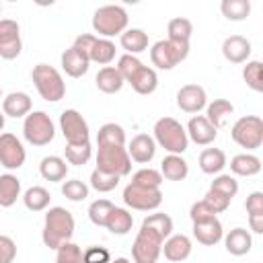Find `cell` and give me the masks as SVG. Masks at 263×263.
Listing matches in <instances>:
<instances>
[{
	"label": "cell",
	"instance_id": "21",
	"mask_svg": "<svg viewBox=\"0 0 263 263\" xmlns=\"http://www.w3.org/2000/svg\"><path fill=\"white\" fill-rule=\"evenodd\" d=\"M60 62H62V70H64L70 78H80V76H84V74L88 72V66H90L88 58H86L84 53H80L76 47L66 49V51L62 53Z\"/></svg>",
	"mask_w": 263,
	"mask_h": 263
},
{
	"label": "cell",
	"instance_id": "6",
	"mask_svg": "<svg viewBox=\"0 0 263 263\" xmlns=\"http://www.w3.org/2000/svg\"><path fill=\"white\" fill-rule=\"evenodd\" d=\"M232 140L247 150H257L263 144V119L259 115H245L230 127Z\"/></svg>",
	"mask_w": 263,
	"mask_h": 263
},
{
	"label": "cell",
	"instance_id": "47",
	"mask_svg": "<svg viewBox=\"0 0 263 263\" xmlns=\"http://www.w3.org/2000/svg\"><path fill=\"white\" fill-rule=\"evenodd\" d=\"M210 189H214V191H218V193H222V195L232 199L238 193V181L232 175H218V177H214Z\"/></svg>",
	"mask_w": 263,
	"mask_h": 263
},
{
	"label": "cell",
	"instance_id": "33",
	"mask_svg": "<svg viewBox=\"0 0 263 263\" xmlns=\"http://www.w3.org/2000/svg\"><path fill=\"white\" fill-rule=\"evenodd\" d=\"M205 107H208L205 119H208L216 129H220V127L224 125L226 117L234 113V105H232L230 101H226V99H214V101H212L210 105H205Z\"/></svg>",
	"mask_w": 263,
	"mask_h": 263
},
{
	"label": "cell",
	"instance_id": "37",
	"mask_svg": "<svg viewBox=\"0 0 263 263\" xmlns=\"http://www.w3.org/2000/svg\"><path fill=\"white\" fill-rule=\"evenodd\" d=\"M166 33H168L166 39L189 43L191 33H193V23H191L189 18H185V16H175V18L168 21V25H166Z\"/></svg>",
	"mask_w": 263,
	"mask_h": 263
},
{
	"label": "cell",
	"instance_id": "36",
	"mask_svg": "<svg viewBox=\"0 0 263 263\" xmlns=\"http://www.w3.org/2000/svg\"><path fill=\"white\" fill-rule=\"evenodd\" d=\"M97 146H125V129L119 123H103L97 132Z\"/></svg>",
	"mask_w": 263,
	"mask_h": 263
},
{
	"label": "cell",
	"instance_id": "44",
	"mask_svg": "<svg viewBox=\"0 0 263 263\" xmlns=\"http://www.w3.org/2000/svg\"><path fill=\"white\" fill-rule=\"evenodd\" d=\"M62 195L70 201H82L88 197V185L80 179H70L62 183Z\"/></svg>",
	"mask_w": 263,
	"mask_h": 263
},
{
	"label": "cell",
	"instance_id": "50",
	"mask_svg": "<svg viewBox=\"0 0 263 263\" xmlns=\"http://www.w3.org/2000/svg\"><path fill=\"white\" fill-rule=\"evenodd\" d=\"M82 263H111V255L105 247H88L82 251Z\"/></svg>",
	"mask_w": 263,
	"mask_h": 263
},
{
	"label": "cell",
	"instance_id": "29",
	"mask_svg": "<svg viewBox=\"0 0 263 263\" xmlns=\"http://www.w3.org/2000/svg\"><path fill=\"white\" fill-rule=\"evenodd\" d=\"M226 166V154L220 148H203L199 154V168L205 175H220Z\"/></svg>",
	"mask_w": 263,
	"mask_h": 263
},
{
	"label": "cell",
	"instance_id": "59",
	"mask_svg": "<svg viewBox=\"0 0 263 263\" xmlns=\"http://www.w3.org/2000/svg\"><path fill=\"white\" fill-rule=\"evenodd\" d=\"M55 263H58V261H55Z\"/></svg>",
	"mask_w": 263,
	"mask_h": 263
},
{
	"label": "cell",
	"instance_id": "15",
	"mask_svg": "<svg viewBox=\"0 0 263 263\" xmlns=\"http://www.w3.org/2000/svg\"><path fill=\"white\" fill-rule=\"evenodd\" d=\"M185 132H187V138L191 142H195L197 146H210L218 136V129L205 119V115H193L189 119Z\"/></svg>",
	"mask_w": 263,
	"mask_h": 263
},
{
	"label": "cell",
	"instance_id": "45",
	"mask_svg": "<svg viewBox=\"0 0 263 263\" xmlns=\"http://www.w3.org/2000/svg\"><path fill=\"white\" fill-rule=\"evenodd\" d=\"M55 261L58 263H82V249L72 240L62 242L55 249Z\"/></svg>",
	"mask_w": 263,
	"mask_h": 263
},
{
	"label": "cell",
	"instance_id": "8",
	"mask_svg": "<svg viewBox=\"0 0 263 263\" xmlns=\"http://www.w3.org/2000/svg\"><path fill=\"white\" fill-rule=\"evenodd\" d=\"M97 168L115 177H125L132 173V158L125 146H99L97 150Z\"/></svg>",
	"mask_w": 263,
	"mask_h": 263
},
{
	"label": "cell",
	"instance_id": "22",
	"mask_svg": "<svg viewBox=\"0 0 263 263\" xmlns=\"http://www.w3.org/2000/svg\"><path fill=\"white\" fill-rule=\"evenodd\" d=\"M224 238V247H226V251L230 253V255H234V257H242V255H247L249 251H251V247H253V236H251V232L247 230V228H232L226 236H222Z\"/></svg>",
	"mask_w": 263,
	"mask_h": 263
},
{
	"label": "cell",
	"instance_id": "53",
	"mask_svg": "<svg viewBox=\"0 0 263 263\" xmlns=\"http://www.w3.org/2000/svg\"><path fill=\"white\" fill-rule=\"evenodd\" d=\"M245 208H247V214H263V193L261 191L249 193Z\"/></svg>",
	"mask_w": 263,
	"mask_h": 263
},
{
	"label": "cell",
	"instance_id": "32",
	"mask_svg": "<svg viewBox=\"0 0 263 263\" xmlns=\"http://www.w3.org/2000/svg\"><path fill=\"white\" fill-rule=\"evenodd\" d=\"M142 228H146V230L154 232L156 236H160L162 240H166L173 234V218L168 214L156 212V214H150L142 220Z\"/></svg>",
	"mask_w": 263,
	"mask_h": 263
},
{
	"label": "cell",
	"instance_id": "41",
	"mask_svg": "<svg viewBox=\"0 0 263 263\" xmlns=\"http://www.w3.org/2000/svg\"><path fill=\"white\" fill-rule=\"evenodd\" d=\"M162 181L164 179H162L160 171L150 168V166H144V168H140V171H136L132 175V183L134 185H142V187H150V189H160Z\"/></svg>",
	"mask_w": 263,
	"mask_h": 263
},
{
	"label": "cell",
	"instance_id": "27",
	"mask_svg": "<svg viewBox=\"0 0 263 263\" xmlns=\"http://www.w3.org/2000/svg\"><path fill=\"white\" fill-rule=\"evenodd\" d=\"M95 82H97V88H99L101 92H105V95H115V92H119L121 86L125 84L115 66H103V68L99 70Z\"/></svg>",
	"mask_w": 263,
	"mask_h": 263
},
{
	"label": "cell",
	"instance_id": "11",
	"mask_svg": "<svg viewBox=\"0 0 263 263\" xmlns=\"http://www.w3.org/2000/svg\"><path fill=\"white\" fill-rule=\"evenodd\" d=\"M60 129L66 138V144H86L90 142V129L82 113L76 109H66L60 115Z\"/></svg>",
	"mask_w": 263,
	"mask_h": 263
},
{
	"label": "cell",
	"instance_id": "39",
	"mask_svg": "<svg viewBox=\"0 0 263 263\" xmlns=\"http://www.w3.org/2000/svg\"><path fill=\"white\" fill-rule=\"evenodd\" d=\"M263 64L259 60H251L245 64L242 68V78L247 82V86L255 92H263Z\"/></svg>",
	"mask_w": 263,
	"mask_h": 263
},
{
	"label": "cell",
	"instance_id": "23",
	"mask_svg": "<svg viewBox=\"0 0 263 263\" xmlns=\"http://www.w3.org/2000/svg\"><path fill=\"white\" fill-rule=\"evenodd\" d=\"M160 175L168 181H183L189 175V164L181 154H166L160 162Z\"/></svg>",
	"mask_w": 263,
	"mask_h": 263
},
{
	"label": "cell",
	"instance_id": "19",
	"mask_svg": "<svg viewBox=\"0 0 263 263\" xmlns=\"http://www.w3.org/2000/svg\"><path fill=\"white\" fill-rule=\"evenodd\" d=\"M193 236L197 242H201L205 247H214L224 236L222 222L218 220V216L212 220H205V222H197V224H193Z\"/></svg>",
	"mask_w": 263,
	"mask_h": 263
},
{
	"label": "cell",
	"instance_id": "48",
	"mask_svg": "<svg viewBox=\"0 0 263 263\" xmlns=\"http://www.w3.org/2000/svg\"><path fill=\"white\" fill-rule=\"evenodd\" d=\"M203 201L216 212V214H222V212H226L228 208H230V197H226V195H222V193H218V191H214V189H208V193L203 195Z\"/></svg>",
	"mask_w": 263,
	"mask_h": 263
},
{
	"label": "cell",
	"instance_id": "9",
	"mask_svg": "<svg viewBox=\"0 0 263 263\" xmlns=\"http://www.w3.org/2000/svg\"><path fill=\"white\" fill-rule=\"evenodd\" d=\"M162 238L156 236L154 232L146 230L140 226L134 245H132V257L134 263H156L160 257V249H162Z\"/></svg>",
	"mask_w": 263,
	"mask_h": 263
},
{
	"label": "cell",
	"instance_id": "16",
	"mask_svg": "<svg viewBox=\"0 0 263 263\" xmlns=\"http://www.w3.org/2000/svg\"><path fill=\"white\" fill-rule=\"evenodd\" d=\"M125 150H127V154H129V158L134 162L148 164L156 154V142L148 134H138V136L132 138V142H129V146Z\"/></svg>",
	"mask_w": 263,
	"mask_h": 263
},
{
	"label": "cell",
	"instance_id": "35",
	"mask_svg": "<svg viewBox=\"0 0 263 263\" xmlns=\"http://www.w3.org/2000/svg\"><path fill=\"white\" fill-rule=\"evenodd\" d=\"M88 60L95 62V64H99V66H109L115 60V43L111 39L97 37L95 43H92V47H90Z\"/></svg>",
	"mask_w": 263,
	"mask_h": 263
},
{
	"label": "cell",
	"instance_id": "1",
	"mask_svg": "<svg viewBox=\"0 0 263 263\" xmlns=\"http://www.w3.org/2000/svg\"><path fill=\"white\" fill-rule=\"evenodd\" d=\"M74 216L72 212H68L62 205H53L45 212V220H43V232H41V240L45 247L49 249H58L62 242L72 240L74 236Z\"/></svg>",
	"mask_w": 263,
	"mask_h": 263
},
{
	"label": "cell",
	"instance_id": "18",
	"mask_svg": "<svg viewBox=\"0 0 263 263\" xmlns=\"http://www.w3.org/2000/svg\"><path fill=\"white\" fill-rule=\"evenodd\" d=\"M222 55L230 64H245L251 55V41L242 35H230L222 43Z\"/></svg>",
	"mask_w": 263,
	"mask_h": 263
},
{
	"label": "cell",
	"instance_id": "20",
	"mask_svg": "<svg viewBox=\"0 0 263 263\" xmlns=\"http://www.w3.org/2000/svg\"><path fill=\"white\" fill-rule=\"evenodd\" d=\"M31 107H33L31 97L27 92H21V90L10 92V95H6L2 99V113H4V117H14V119L16 117H27L31 113Z\"/></svg>",
	"mask_w": 263,
	"mask_h": 263
},
{
	"label": "cell",
	"instance_id": "13",
	"mask_svg": "<svg viewBox=\"0 0 263 263\" xmlns=\"http://www.w3.org/2000/svg\"><path fill=\"white\" fill-rule=\"evenodd\" d=\"M23 49L21 27L12 18H0V58L14 60Z\"/></svg>",
	"mask_w": 263,
	"mask_h": 263
},
{
	"label": "cell",
	"instance_id": "40",
	"mask_svg": "<svg viewBox=\"0 0 263 263\" xmlns=\"http://www.w3.org/2000/svg\"><path fill=\"white\" fill-rule=\"evenodd\" d=\"M64 154H66L64 160H68L70 164L82 166V164H86L90 160L92 148H90V142H86V144H66Z\"/></svg>",
	"mask_w": 263,
	"mask_h": 263
},
{
	"label": "cell",
	"instance_id": "14",
	"mask_svg": "<svg viewBox=\"0 0 263 263\" xmlns=\"http://www.w3.org/2000/svg\"><path fill=\"white\" fill-rule=\"evenodd\" d=\"M208 105L205 88L199 84H185L177 90V107L185 113H199Z\"/></svg>",
	"mask_w": 263,
	"mask_h": 263
},
{
	"label": "cell",
	"instance_id": "10",
	"mask_svg": "<svg viewBox=\"0 0 263 263\" xmlns=\"http://www.w3.org/2000/svg\"><path fill=\"white\" fill-rule=\"evenodd\" d=\"M123 203L132 210H140V212H150L156 210L162 203V191L160 189H150V187H142V185H125L123 189Z\"/></svg>",
	"mask_w": 263,
	"mask_h": 263
},
{
	"label": "cell",
	"instance_id": "30",
	"mask_svg": "<svg viewBox=\"0 0 263 263\" xmlns=\"http://www.w3.org/2000/svg\"><path fill=\"white\" fill-rule=\"evenodd\" d=\"M21 197V179L12 173L0 175V208H10Z\"/></svg>",
	"mask_w": 263,
	"mask_h": 263
},
{
	"label": "cell",
	"instance_id": "4",
	"mask_svg": "<svg viewBox=\"0 0 263 263\" xmlns=\"http://www.w3.org/2000/svg\"><path fill=\"white\" fill-rule=\"evenodd\" d=\"M127 21H129V16L123 6L105 4V6L97 8L92 14V29L103 39H109V37L121 35L127 29Z\"/></svg>",
	"mask_w": 263,
	"mask_h": 263
},
{
	"label": "cell",
	"instance_id": "46",
	"mask_svg": "<svg viewBox=\"0 0 263 263\" xmlns=\"http://www.w3.org/2000/svg\"><path fill=\"white\" fill-rule=\"evenodd\" d=\"M144 64L138 60V55H129V53H123L121 58H119V62H117V72L121 74V78H123V82H129L134 76H136V72L142 68Z\"/></svg>",
	"mask_w": 263,
	"mask_h": 263
},
{
	"label": "cell",
	"instance_id": "2",
	"mask_svg": "<svg viewBox=\"0 0 263 263\" xmlns=\"http://www.w3.org/2000/svg\"><path fill=\"white\" fill-rule=\"evenodd\" d=\"M154 142L164 148L168 154H183L189 146L185 127L175 117H160L154 123Z\"/></svg>",
	"mask_w": 263,
	"mask_h": 263
},
{
	"label": "cell",
	"instance_id": "56",
	"mask_svg": "<svg viewBox=\"0 0 263 263\" xmlns=\"http://www.w3.org/2000/svg\"><path fill=\"white\" fill-rule=\"evenodd\" d=\"M4 119H6V117H4V113H2V111H0V132H2V129H4Z\"/></svg>",
	"mask_w": 263,
	"mask_h": 263
},
{
	"label": "cell",
	"instance_id": "24",
	"mask_svg": "<svg viewBox=\"0 0 263 263\" xmlns=\"http://www.w3.org/2000/svg\"><path fill=\"white\" fill-rule=\"evenodd\" d=\"M230 171L236 177H253L261 173V158L251 154V152H242L230 158Z\"/></svg>",
	"mask_w": 263,
	"mask_h": 263
},
{
	"label": "cell",
	"instance_id": "28",
	"mask_svg": "<svg viewBox=\"0 0 263 263\" xmlns=\"http://www.w3.org/2000/svg\"><path fill=\"white\" fill-rule=\"evenodd\" d=\"M132 88L138 92V95H152L156 88H158V74L154 68L150 66H142L136 76L129 80Z\"/></svg>",
	"mask_w": 263,
	"mask_h": 263
},
{
	"label": "cell",
	"instance_id": "5",
	"mask_svg": "<svg viewBox=\"0 0 263 263\" xmlns=\"http://www.w3.org/2000/svg\"><path fill=\"white\" fill-rule=\"evenodd\" d=\"M187 55H189V43H183V41L160 39L150 47L152 66H156L158 70H173Z\"/></svg>",
	"mask_w": 263,
	"mask_h": 263
},
{
	"label": "cell",
	"instance_id": "58",
	"mask_svg": "<svg viewBox=\"0 0 263 263\" xmlns=\"http://www.w3.org/2000/svg\"><path fill=\"white\" fill-rule=\"evenodd\" d=\"M0 12H2V4H0Z\"/></svg>",
	"mask_w": 263,
	"mask_h": 263
},
{
	"label": "cell",
	"instance_id": "54",
	"mask_svg": "<svg viewBox=\"0 0 263 263\" xmlns=\"http://www.w3.org/2000/svg\"><path fill=\"white\" fill-rule=\"evenodd\" d=\"M249 226L255 234L263 232V214H249Z\"/></svg>",
	"mask_w": 263,
	"mask_h": 263
},
{
	"label": "cell",
	"instance_id": "42",
	"mask_svg": "<svg viewBox=\"0 0 263 263\" xmlns=\"http://www.w3.org/2000/svg\"><path fill=\"white\" fill-rule=\"evenodd\" d=\"M117 185H119V177H115V175L103 173V171H99V168H95V171L90 173V187H92L95 191H99V193H109V191H113Z\"/></svg>",
	"mask_w": 263,
	"mask_h": 263
},
{
	"label": "cell",
	"instance_id": "57",
	"mask_svg": "<svg viewBox=\"0 0 263 263\" xmlns=\"http://www.w3.org/2000/svg\"><path fill=\"white\" fill-rule=\"evenodd\" d=\"M0 99H2V88H0Z\"/></svg>",
	"mask_w": 263,
	"mask_h": 263
},
{
	"label": "cell",
	"instance_id": "38",
	"mask_svg": "<svg viewBox=\"0 0 263 263\" xmlns=\"http://www.w3.org/2000/svg\"><path fill=\"white\" fill-rule=\"evenodd\" d=\"M220 10L228 21H245L251 14V2L249 0H222Z\"/></svg>",
	"mask_w": 263,
	"mask_h": 263
},
{
	"label": "cell",
	"instance_id": "31",
	"mask_svg": "<svg viewBox=\"0 0 263 263\" xmlns=\"http://www.w3.org/2000/svg\"><path fill=\"white\" fill-rule=\"evenodd\" d=\"M132 226H134V216L125 208H113L107 222H105V228L111 234H117V236L127 234L132 230Z\"/></svg>",
	"mask_w": 263,
	"mask_h": 263
},
{
	"label": "cell",
	"instance_id": "43",
	"mask_svg": "<svg viewBox=\"0 0 263 263\" xmlns=\"http://www.w3.org/2000/svg\"><path fill=\"white\" fill-rule=\"evenodd\" d=\"M113 208L115 205L109 199H95L88 205V218H90V222L95 226H105V222H107V218H109V214H111Z\"/></svg>",
	"mask_w": 263,
	"mask_h": 263
},
{
	"label": "cell",
	"instance_id": "7",
	"mask_svg": "<svg viewBox=\"0 0 263 263\" xmlns=\"http://www.w3.org/2000/svg\"><path fill=\"white\" fill-rule=\"evenodd\" d=\"M23 136L33 146H47L55 136L51 117L45 111H31L23 121Z\"/></svg>",
	"mask_w": 263,
	"mask_h": 263
},
{
	"label": "cell",
	"instance_id": "17",
	"mask_svg": "<svg viewBox=\"0 0 263 263\" xmlns=\"http://www.w3.org/2000/svg\"><path fill=\"white\" fill-rule=\"evenodd\" d=\"M191 238L185 234H171L164 242L160 253H164V259H168L171 263H183L189 255H191Z\"/></svg>",
	"mask_w": 263,
	"mask_h": 263
},
{
	"label": "cell",
	"instance_id": "25",
	"mask_svg": "<svg viewBox=\"0 0 263 263\" xmlns=\"http://www.w3.org/2000/svg\"><path fill=\"white\" fill-rule=\"evenodd\" d=\"M39 173H41V177L45 179V181H49V183H60V181H64L66 179V175H68V164H66V160L62 158V156H45L41 162H39Z\"/></svg>",
	"mask_w": 263,
	"mask_h": 263
},
{
	"label": "cell",
	"instance_id": "52",
	"mask_svg": "<svg viewBox=\"0 0 263 263\" xmlns=\"http://www.w3.org/2000/svg\"><path fill=\"white\" fill-rule=\"evenodd\" d=\"M95 39H97V35H92V33H82V35H78V37L74 39V45H72V47H76L80 53H84V55L88 58ZM88 62H90V60H88Z\"/></svg>",
	"mask_w": 263,
	"mask_h": 263
},
{
	"label": "cell",
	"instance_id": "26",
	"mask_svg": "<svg viewBox=\"0 0 263 263\" xmlns=\"http://www.w3.org/2000/svg\"><path fill=\"white\" fill-rule=\"evenodd\" d=\"M119 43L129 55H138L148 49V33L144 29H125L119 35Z\"/></svg>",
	"mask_w": 263,
	"mask_h": 263
},
{
	"label": "cell",
	"instance_id": "55",
	"mask_svg": "<svg viewBox=\"0 0 263 263\" xmlns=\"http://www.w3.org/2000/svg\"><path fill=\"white\" fill-rule=\"evenodd\" d=\"M111 263H132L127 257H117V259H111Z\"/></svg>",
	"mask_w": 263,
	"mask_h": 263
},
{
	"label": "cell",
	"instance_id": "49",
	"mask_svg": "<svg viewBox=\"0 0 263 263\" xmlns=\"http://www.w3.org/2000/svg\"><path fill=\"white\" fill-rule=\"evenodd\" d=\"M189 218H191L193 224H197V222H205V220L216 218V212L201 199V201H195V203L191 205V210H189Z\"/></svg>",
	"mask_w": 263,
	"mask_h": 263
},
{
	"label": "cell",
	"instance_id": "12",
	"mask_svg": "<svg viewBox=\"0 0 263 263\" xmlns=\"http://www.w3.org/2000/svg\"><path fill=\"white\" fill-rule=\"evenodd\" d=\"M25 160H27V152L23 142L10 132L0 134V164L8 171H16L25 164Z\"/></svg>",
	"mask_w": 263,
	"mask_h": 263
},
{
	"label": "cell",
	"instance_id": "51",
	"mask_svg": "<svg viewBox=\"0 0 263 263\" xmlns=\"http://www.w3.org/2000/svg\"><path fill=\"white\" fill-rule=\"evenodd\" d=\"M16 259V242L6 236L0 234V263H12Z\"/></svg>",
	"mask_w": 263,
	"mask_h": 263
},
{
	"label": "cell",
	"instance_id": "34",
	"mask_svg": "<svg viewBox=\"0 0 263 263\" xmlns=\"http://www.w3.org/2000/svg\"><path fill=\"white\" fill-rule=\"evenodd\" d=\"M49 201H51V195L41 185H33V187H29L23 193V203L31 212H43V210H47L49 208Z\"/></svg>",
	"mask_w": 263,
	"mask_h": 263
},
{
	"label": "cell",
	"instance_id": "3",
	"mask_svg": "<svg viewBox=\"0 0 263 263\" xmlns=\"http://www.w3.org/2000/svg\"><path fill=\"white\" fill-rule=\"evenodd\" d=\"M33 84L39 92V97L47 103H58L60 99H64L66 95V82L62 78V74L49 66V64H37L31 72Z\"/></svg>",
	"mask_w": 263,
	"mask_h": 263
}]
</instances>
